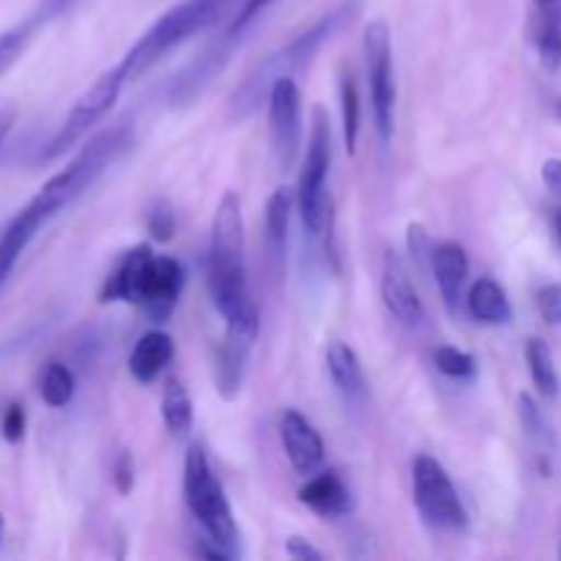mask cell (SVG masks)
Here are the masks:
<instances>
[{
	"label": "cell",
	"mask_w": 561,
	"mask_h": 561,
	"mask_svg": "<svg viewBox=\"0 0 561 561\" xmlns=\"http://www.w3.org/2000/svg\"><path fill=\"white\" fill-rule=\"evenodd\" d=\"M208 290L225 323L257 318V307L247 283L244 214H241V197L233 190L225 192L214 211L211 247H208Z\"/></svg>",
	"instance_id": "obj_1"
},
{
	"label": "cell",
	"mask_w": 561,
	"mask_h": 561,
	"mask_svg": "<svg viewBox=\"0 0 561 561\" xmlns=\"http://www.w3.org/2000/svg\"><path fill=\"white\" fill-rule=\"evenodd\" d=\"M359 3L356 0H343L340 5H334L332 11L321 16V20L312 22L307 31H301L299 36L290 38L285 47H279L277 53L268 55L263 64H257L250 75L244 77L241 85H236V91L228 99V121L241 124V121L252 118L257 113L263 102L268 99V91L277 80L283 77H294L299 71H305L312 64V58L318 55V49L345 25L351 22V16L356 14Z\"/></svg>",
	"instance_id": "obj_2"
},
{
	"label": "cell",
	"mask_w": 561,
	"mask_h": 561,
	"mask_svg": "<svg viewBox=\"0 0 561 561\" xmlns=\"http://www.w3.org/2000/svg\"><path fill=\"white\" fill-rule=\"evenodd\" d=\"M131 146V126L129 124H118L113 129L99 131L96 137L85 142L80 148L75 159L66 164L60 173H55L42 190L33 195V201L27 206L49 222L55 214L64 211L66 206L77 201L80 195H85V190H91L121 157H124L126 148Z\"/></svg>",
	"instance_id": "obj_3"
},
{
	"label": "cell",
	"mask_w": 561,
	"mask_h": 561,
	"mask_svg": "<svg viewBox=\"0 0 561 561\" xmlns=\"http://www.w3.org/2000/svg\"><path fill=\"white\" fill-rule=\"evenodd\" d=\"M329 170H332V124H329L327 107L316 104L310 146H307L299 186H296V206H299L301 228L307 230V236L316 239L329 252V257H334V201L329 192Z\"/></svg>",
	"instance_id": "obj_4"
},
{
	"label": "cell",
	"mask_w": 561,
	"mask_h": 561,
	"mask_svg": "<svg viewBox=\"0 0 561 561\" xmlns=\"http://www.w3.org/2000/svg\"><path fill=\"white\" fill-rule=\"evenodd\" d=\"M184 499L208 540L225 548L230 557H236V551H239V529H236L233 510H230L228 496H225L222 485H219L211 466H208L206 453L197 444L190 447L184 460Z\"/></svg>",
	"instance_id": "obj_5"
},
{
	"label": "cell",
	"mask_w": 561,
	"mask_h": 561,
	"mask_svg": "<svg viewBox=\"0 0 561 561\" xmlns=\"http://www.w3.org/2000/svg\"><path fill=\"white\" fill-rule=\"evenodd\" d=\"M206 27L211 25H208V20L203 16V11L197 9L195 0H184V3L173 5V9L164 11V14L137 38L135 47L121 58V75L126 77V82H135L137 77L146 75L151 66H157L164 55L179 49L181 44L190 42L192 36L203 33Z\"/></svg>",
	"instance_id": "obj_6"
},
{
	"label": "cell",
	"mask_w": 561,
	"mask_h": 561,
	"mask_svg": "<svg viewBox=\"0 0 561 561\" xmlns=\"http://www.w3.org/2000/svg\"><path fill=\"white\" fill-rule=\"evenodd\" d=\"M124 85H129V82H126V77L121 75L118 66H113L110 71L99 75L96 80L88 85V91L77 99L75 107H71L69 115L64 118V124H60L58 131L47 140V146H42V151H38V162L42 164L55 162V159L64 157L66 151L80 146V142L85 140V137L91 135L104 118H107V113L115 107Z\"/></svg>",
	"instance_id": "obj_7"
},
{
	"label": "cell",
	"mask_w": 561,
	"mask_h": 561,
	"mask_svg": "<svg viewBox=\"0 0 561 561\" xmlns=\"http://www.w3.org/2000/svg\"><path fill=\"white\" fill-rule=\"evenodd\" d=\"M362 53H365L367 88H370L373 118L381 142H392L394 135V104H398V82H394L392 60V31L383 20H373L362 36Z\"/></svg>",
	"instance_id": "obj_8"
},
{
	"label": "cell",
	"mask_w": 561,
	"mask_h": 561,
	"mask_svg": "<svg viewBox=\"0 0 561 561\" xmlns=\"http://www.w3.org/2000/svg\"><path fill=\"white\" fill-rule=\"evenodd\" d=\"M411 474H414V504L427 526L438 531H455V535L469 529V510L453 477L433 455H420Z\"/></svg>",
	"instance_id": "obj_9"
},
{
	"label": "cell",
	"mask_w": 561,
	"mask_h": 561,
	"mask_svg": "<svg viewBox=\"0 0 561 561\" xmlns=\"http://www.w3.org/2000/svg\"><path fill=\"white\" fill-rule=\"evenodd\" d=\"M268 131L279 170H294L301 148V93L294 77H283L268 91Z\"/></svg>",
	"instance_id": "obj_10"
},
{
	"label": "cell",
	"mask_w": 561,
	"mask_h": 561,
	"mask_svg": "<svg viewBox=\"0 0 561 561\" xmlns=\"http://www.w3.org/2000/svg\"><path fill=\"white\" fill-rule=\"evenodd\" d=\"M239 42L230 38L228 33L217 38V42L208 44L201 55L190 60L186 66H181L179 75L173 77L168 88V104L173 110H184L190 104H195L203 93L208 91L214 80L225 71V66L230 64V55L236 53Z\"/></svg>",
	"instance_id": "obj_11"
},
{
	"label": "cell",
	"mask_w": 561,
	"mask_h": 561,
	"mask_svg": "<svg viewBox=\"0 0 561 561\" xmlns=\"http://www.w3.org/2000/svg\"><path fill=\"white\" fill-rule=\"evenodd\" d=\"M225 340L217 351V389L225 400H236L244 383L247 365H250L252 345L257 340L261 318H247V321L225 323Z\"/></svg>",
	"instance_id": "obj_12"
},
{
	"label": "cell",
	"mask_w": 561,
	"mask_h": 561,
	"mask_svg": "<svg viewBox=\"0 0 561 561\" xmlns=\"http://www.w3.org/2000/svg\"><path fill=\"white\" fill-rule=\"evenodd\" d=\"M184 283L186 272L181 261H175L173 255H153L151 266L146 272L140 299H137L142 316L153 323H168L173 318L175 305H179Z\"/></svg>",
	"instance_id": "obj_13"
},
{
	"label": "cell",
	"mask_w": 561,
	"mask_h": 561,
	"mask_svg": "<svg viewBox=\"0 0 561 561\" xmlns=\"http://www.w3.org/2000/svg\"><path fill=\"white\" fill-rule=\"evenodd\" d=\"M381 299L403 327L420 329L425 323V305L411 283L409 268L394 252H387L381 263Z\"/></svg>",
	"instance_id": "obj_14"
},
{
	"label": "cell",
	"mask_w": 561,
	"mask_h": 561,
	"mask_svg": "<svg viewBox=\"0 0 561 561\" xmlns=\"http://www.w3.org/2000/svg\"><path fill=\"white\" fill-rule=\"evenodd\" d=\"M279 438H283V449L294 471H299V474L321 471L323 460H327V447H323L321 433L305 414H299L296 409L285 411L279 416Z\"/></svg>",
	"instance_id": "obj_15"
},
{
	"label": "cell",
	"mask_w": 561,
	"mask_h": 561,
	"mask_svg": "<svg viewBox=\"0 0 561 561\" xmlns=\"http://www.w3.org/2000/svg\"><path fill=\"white\" fill-rule=\"evenodd\" d=\"M153 250L151 244H137L129 252L118 257V263L113 266V272L107 274L102 285V294L99 299L104 305H115V301H126V305H137L140 299L142 283H146V272L151 266Z\"/></svg>",
	"instance_id": "obj_16"
},
{
	"label": "cell",
	"mask_w": 561,
	"mask_h": 561,
	"mask_svg": "<svg viewBox=\"0 0 561 561\" xmlns=\"http://www.w3.org/2000/svg\"><path fill=\"white\" fill-rule=\"evenodd\" d=\"M433 274H436L438 294L449 316H458L463 299L466 279H469V255L458 241H442L433 250Z\"/></svg>",
	"instance_id": "obj_17"
},
{
	"label": "cell",
	"mask_w": 561,
	"mask_h": 561,
	"mask_svg": "<svg viewBox=\"0 0 561 561\" xmlns=\"http://www.w3.org/2000/svg\"><path fill=\"white\" fill-rule=\"evenodd\" d=\"M299 502L321 518H343L351 513V491L334 471H318L299 488Z\"/></svg>",
	"instance_id": "obj_18"
},
{
	"label": "cell",
	"mask_w": 561,
	"mask_h": 561,
	"mask_svg": "<svg viewBox=\"0 0 561 561\" xmlns=\"http://www.w3.org/2000/svg\"><path fill=\"white\" fill-rule=\"evenodd\" d=\"M175 354L173 337L162 329H151L135 343L129 354V373L137 383H151L162 376Z\"/></svg>",
	"instance_id": "obj_19"
},
{
	"label": "cell",
	"mask_w": 561,
	"mask_h": 561,
	"mask_svg": "<svg viewBox=\"0 0 561 561\" xmlns=\"http://www.w3.org/2000/svg\"><path fill=\"white\" fill-rule=\"evenodd\" d=\"M47 222L25 206L3 230H0V290L9 283L11 272H14V266L20 263L22 252L27 250V244L36 239V233Z\"/></svg>",
	"instance_id": "obj_20"
},
{
	"label": "cell",
	"mask_w": 561,
	"mask_h": 561,
	"mask_svg": "<svg viewBox=\"0 0 561 561\" xmlns=\"http://www.w3.org/2000/svg\"><path fill=\"white\" fill-rule=\"evenodd\" d=\"M518 420L520 427H524L526 442L535 449V458L540 460V469L548 471L553 455H557V433H553L551 420L531 394H518Z\"/></svg>",
	"instance_id": "obj_21"
},
{
	"label": "cell",
	"mask_w": 561,
	"mask_h": 561,
	"mask_svg": "<svg viewBox=\"0 0 561 561\" xmlns=\"http://www.w3.org/2000/svg\"><path fill=\"white\" fill-rule=\"evenodd\" d=\"M296 195L288 186H277L266 203V250L272 266H285V252H288V230H290V211H294Z\"/></svg>",
	"instance_id": "obj_22"
},
{
	"label": "cell",
	"mask_w": 561,
	"mask_h": 561,
	"mask_svg": "<svg viewBox=\"0 0 561 561\" xmlns=\"http://www.w3.org/2000/svg\"><path fill=\"white\" fill-rule=\"evenodd\" d=\"M466 305H469L474 321L485 323V327H504V323L513 321V305L507 299V290L493 277L477 279L466 296Z\"/></svg>",
	"instance_id": "obj_23"
},
{
	"label": "cell",
	"mask_w": 561,
	"mask_h": 561,
	"mask_svg": "<svg viewBox=\"0 0 561 561\" xmlns=\"http://www.w3.org/2000/svg\"><path fill=\"white\" fill-rule=\"evenodd\" d=\"M327 367L332 381L337 383L340 392L348 400H362L367 392L365 370H362V362L356 356V351L351 348L343 340H334L327 348Z\"/></svg>",
	"instance_id": "obj_24"
},
{
	"label": "cell",
	"mask_w": 561,
	"mask_h": 561,
	"mask_svg": "<svg viewBox=\"0 0 561 561\" xmlns=\"http://www.w3.org/2000/svg\"><path fill=\"white\" fill-rule=\"evenodd\" d=\"M162 422L168 433L179 442H184L192 433V422H195V411H192L190 392L179 378H168L162 389Z\"/></svg>",
	"instance_id": "obj_25"
},
{
	"label": "cell",
	"mask_w": 561,
	"mask_h": 561,
	"mask_svg": "<svg viewBox=\"0 0 561 561\" xmlns=\"http://www.w3.org/2000/svg\"><path fill=\"white\" fill-rule=\"evenodd\" d=\"M526 362H529L531 381H535V387L540 389V394H546V398H557L559 373H557V362H553L551 345L540 337H529V343H526Z\"/></svg>",
	"instance_id": "obj_26"
},
{
	"label": "cell",
	"mask_w": 561,
	"mask_h": 561,
	"mask_svg": "<svg viewBox=\"0 0 561 561\" xmlns=\"http://www.w3.org/2000/svg\"><path fill=\"white\" fill-rule=\"evenodd\" d=\"M75 389L77 378L71 367L64 365V362H49L44 367L42 378H38V394H42V400L49 409H66L71 398H75Z\"/></svg>",
	"instance_id": "obj_27"
},
{
	"label": "cell",
	"mask_w": 561,
	"mask_h": 561,
	"mask_svg": "<svg viewBox=\"0 0 561 561\" xmlns=\"http://www.w3.org/2000/svg\"><path fill=\"white\" fill-rule=\"evenodd\" d=\"M535 42L540 49V60L548 71H559L561 66V9L535 11Z\"/></svg>",
	"instance_id": "obj_28"
},
{
	"label": "cell",
	"mask_w": 561,
	"mask_h": 561,
	"mask_svg": "<svg viewBox=\"0 0 561 561\" xmlns=\"http://www.w3.org/2000/svg\"><path fill=\"white\" fill-rule=\"evenodd\" d=\"M340 110H343V137L345 148L354 157L356 142H359V91H356V82L348 71L340 75Z\"/></svg>",
	"instance_id": "obj_29"
},
{
	"label": "cell",
	"mask_w": 561,
	"mask_h": 561,
	"mask_svg": "<svg viewBox=\"0 0 561 561\" xmlns=\"http://www.w3.org/2000/svg\"><path fill=\"white\" fill-rule=\"evenodd\" d=\"M38 27L42 25H38L31 14L27 20H22L20 25L9 27L5 33H0V75H3V71H9L11 66L20 60V55L25 53L27 44L33 42V36H36Z\"/></svg>",
	"instance_id": "obj_30"
},
{
	"label": "cell",
	"mask_w": 561,
	"mask_h": 561,
	"mask_svg": "<svg viewBox=\"0 0 561 561\" xmlns=\"http://www.w3.org/2000/svg\"><path fill=\"white\" fill-rule=\"evenodd\" d=\"M436 367L444 373L447 378H458V381H466V378L477 376V362L474 356L466 354V351L455 348V345H438L436 354Z\"/></svg>",
	"instance_id": "obj_31"
},
{
	"label": "cell",
	"mask_w": 561,
	"mask_h": 561,
	"mask_svg": "<svg viewBox=\"0 0 561 561\" xmlns=\"http://www.w3.org/2000/svg\"><path fill=\"white\" fill-rule=\"evenodd\" d=\"M272 3L274 0H244V5H241L239 14L233 16V22H230L228 31L225 33H228L230 38H236V42H241V38H244V33L257 22V16H261Z\"/></svg>",
	"instance_id": "obj_32"
},
{
	"label": "cell",
	"mask_w": 561,
	"mask_h": 561,
	"mask_svg": "<svg viewBox=\"0 0 561 561\" xmlns=\"http://www.w3.org/2000/svg\"><path fill=\"white\" fill-rule=\"evenodd\" d=\"M148 233L153 241H170L175 236V214L168 203H153L148 211Z\"/></svg>",
	"instance_id": "obj_33"
},
{
	"label": "cell",
	"mask_w": 561,
	"mask_h": 561,
	"mask_svg": "<svg viewBox=\"0 0 561 561\" xmlns=\"http://www.w3.org/2000/svg\"><path fill=\"white\" fill-rule=\"evenodd\" d=\"M405 239H409L411 257H414V261L420 263L422 268H425V266L433 268V250H436V247H433V241H431V236H427V230L422 228V225L411 222L409 225V236H405Z\"/></svg>",
	"instance_id": "obj_34"
},
{
	"label": "cell",
	"mask_w": 561,
	"mask_h": 561,
	"mask_svg": "<svg viewBox=\"0 0 561 561\" xmlns=\"http://www.w3.org/2000/svg\"><path fill=\"white\" fill-rule=\"evenodd\" d=\"M537 310L551 327H561V285L551 283L537 294Z\"/></svg>",
	"instance_id": "obj_35"
},
{
	"label": "cell",
	"mask_w": 561,
	"mask_h": 561,
	"mask_svg": "<svg viewBox=\"0 0 561 561\" xmlns=\"http://www.w3.org/2000/svg\"><path fill=\"white\" fill-rule=\"evenodd\" d=\"M25 427H27V416L22 403H11L5 409L3 420H0V431H3V438L9 444H20L25 438Z\"/></svg>",
	"instance_id": "obj_36"
},
{
	"label": "cell",
	"mask_w": 561,
	"mask_h": 561,
	"mask_svg": "<svg viewBox=\"0 0 561 561\" xmlns=\"http://www.w3.org/2000/svg\"><path fill=\"white\" fill-rule=\"evenodd\" d=\"M82 0H38L36 9H33V20L38 22V25H49L53 20H58V16H66L71 9H77Z\"/></svg>",
	"instance_id": "obj_37"
},
{
	"label": "cell",
	"mask_w": 561,
	"mask_h": 561,
	"mask_svg": "<svg viewBox=\"0 0 561 561\" xmlns=\"http://www.w3.org/2000/svg\"><path fill=\"white\" fill-rule=\"evenodd\" d=\"M115 488H118L121 496H129L131 488H135V458L131 453H121L118 460H115Z\"/></svg>",
	"instance_id": "obj_38"
},
{
	"label": "cell",
	"mask_w": 561,
	"mask_h": 561,
	"mask_svg": "<svg viewBox=\"0 0 561 561\" xmlns=\"http://www.w3.org/2000/svg\"><path fill=\"white\" fill-rule=\"evenodd\" d=\"M285 553L296 561H321L323 559V553L318 551L310 540H305V537H290L288 546H285Z\"/></svg>",
	"instance_id": "obj_39"
},
{
	"label": "cell",
	"mask_w": 561,
	"mask_h": 561,
	"mask_svg": "<svg viewBox=\"0 0 561 561\" xmlns=\"http://www.w3.org/2000/svg\"><path fill=\"white\" fill-rule=\"evenodd\" d=\"M542 181H546V186L551 190V195L561 201V159L551 157L542 162Z\"/></svg>",
	"instance_id": "obj_40"
},
{
	"label": "cell",
	"mask_w": 561,
	"mask_h": 561,
	"mask_svg": "<svg viewBox=\"0 0 561 561\" xmlns=\"http://www.w3.org/2000/svg\"><path fill=\"white\" fill-rule=\"evenodd\" d=\"M11 126H14V110H11V107H0V151H3L5 137H9Z\"/></svg>",
	"instance_id": "obj_41"
},
{
	"label": "cell",
	"mask_w": 561,
	"mask_h": 561,
	"mask_svg": "<svg viewBox=\"0 0 561 561\" xmlns=\"http://www.w3.org/2000/svg\"><path fill=\"white\" fill-rule=\"evenodd\" d=\"M546 9H561V0H535V11H546Z\"/></svg>",
	"instance_id": "obj_42"
},
{
	"label": "cell",
	"mask_w": 561,
	"mask_h": 561,
	"mask_svg": "<svg viewBox=\"0 0 561 561\" xmlns=\"http://www.w3.org/2000/svg\"><path fill=\"white\" fill-rule=\"evenodd\" d=\"M3 540H5V518L3 513H0V548H3Z\"/></svg>",
	"instance_id": "obj_43"
},
{
	"label": "cell",
	"mask_w": 561,
	"mask_h": 561,
	"mask_svg": "<svg viewBox=\"0 0 561 561\" xmlns=\"http://www.w3.org/2000/svg\"><path fill=\"white\" fill-rule=\"evenodd\" d=\"M553 228H557V239H559V247H561V211L557 214V219H553Z\"/></svg>",
	"instance_id": "obj_44"
},
{
	"label": "cell",
	"mask_w": 561,
	"mask_h": 561,
	"mask_svg": "<svg viewBox=\"0 0 561 561\" xmlns=\"http://www.w3.org/2000/svg\"><path fill=\"white\" fill-rule=\"evenodd\" d=\"M3 351H5V348H0V354H3Z\"/></svg>",
	"instance_id": "obj_45"
}]
</instances>
